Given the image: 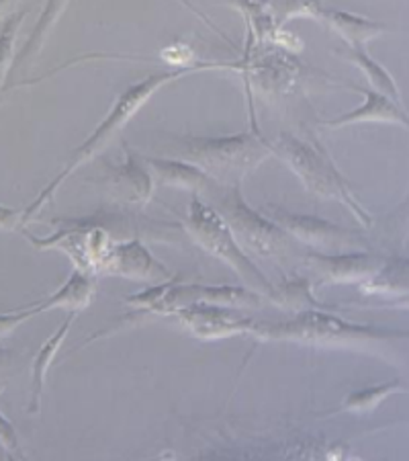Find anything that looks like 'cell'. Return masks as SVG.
<instances>
[{
	"label": "cell",
	"instance_id": "23",
	"mask_svg": "<svg viewBox=\"0 0 409 461\" xmlns=\"http://www.w3.org/2000/svg\"><path fill=\"white\" fill-rule=\"evenodd\" d=\"M277 25L282 27L293 19H322L325 6L319 0H269Z\"/></svg>",
	"mask_w": 409,
	"mask_h": 461
},
{
	"label": "cell",
	"instance_id": "18",
	"mask_svg": "<svg viewBox=\"0 0 409 461\" xmlns=\"http://www.w3.org/2000/svg\"><path fill=\"white\" fill-rule=\"evenodd\" d=\"M223 3L244 14L248 35L254 40V46L274 43V37H277L280 27L274 21L269 0H223Z\"/></svg>",
	"mask_w": 409,
	"mask_h": 461
},
{
	"label": "cell",
	"instance_id": "10",
	"mask_svg": "<svg viewBox=\"0 0 409 461\" xmlns=\"http://www.w3.org/2000/svg\"><path fill=\"white\" fill-rule=\"evenodd\" d=\"M305 263L322 279L319 284H356L373 277L385 260L369 252H336V255L309 252Z\"/></svg>",
	"mask_w": 409,
	"mask_h": 461
},
{
	"label": "cell",
	"instance_id": "14",
	"mask_svg": "<svg viewBox=\"0 0 409 461\" xmlns=\"http://www.w3.org/2000/svg\"><path fill=\"white\" fill-rule=\"evenodd\" d=\"M94 292H96V277L93 271H84V269H74L70 273V277L66 279V284L48 295L43 302H35L29 303V308L33 314H43V312L49 310H68L72 314L84 310L88 303L94 300Z\"/></svg>",
	"mask_w": 409,
	"mask_h": 461
},
{
	"label": "cell",
	"instance_id": "26",
	"mask_svg": "<svg viewBox=\"0 0 409 461\" xmlns=\"http://www.w3.org/2000/svg\"><path fill=\"white\" fill-rule=\"evenodd\" d=\"M14 5H17V0H0V23H3L9 14H13Z\"/></svg>",
	"mask_w": 409,
	"mask_h": 461
},
{
	"label": "cell",
	"instance_id": "15",
	"mask_svg": "<svg viewBox=\"0 0 409 461\" xmlns=\"http://www.w3.org/2000/svg\"><path fill=\"white\" fill-rule=\"evenodd\" d=\"M111 187H113L115 195L123 202L129 203H147L154 193V178L147 170L146 162L136 158L133 154H128V158L119 168H115L113 176H111Z\"/></svg>",
	"mask_w": 409,
	"mask_h": 461
},
{
	"label": "cell",
	"instance_id": "6",
	"mask_svg": "<svg viewBox=\"0 0 409 461\" xmlns=\"http://www.w3.org/2000/svg\"><path fill=\"white\" fill-rule=\"evenodd\" d=\"M211 205L218 210L232 228L236 240L248 255H256L262 258L282 260L287 257L289 234L282 230L277 221L264 218L262 213L252 210L245 203L240 185H218L209 195Z\"/></svg>",
	"mask_w": 409,
	"mask_h": 461
},
{
	"label": "cell",
	"instance_id": "17",
	"mask_svg": "<svg viewBox=\"0 0 409 461\" xmlns=\"http://www.w3.org/2000/svg\"><path fill=\"white\" fill-rule=\"evenodd\" d=\"M74 324V314L70 312L68 318L64 320L62 324L58 326L54 334L41 345L40 351L35 353L33 363H31V396H29V412L35 414L40 412L41 406V393H43V385H46V375L48 371L54 366L58 351L62 348L66 337L70 334V329Z\"/></svg>",
	"mask_w": 409,
	"mask_h": 461
},
{
	"label": "cell",
	"instance_id": "25",
	"mask_svg": "<svg viewBox=\"0 0 409 461\" xmlns=\"http://www.w3.org/2000/svg\"><path fill=\"white\" fill-rule=\"evenodd\" d=\"M19 226H23V220H21V212L0 203V232H9V230H14Z\"/></svg>",
	"mask_w": 409,
	"mask_h": 461
},
{
	"label": "cell",
	"instance_id": "7",
	"mask_svg": "<svg viewBox=\"0 0 409 461\" xmlns=\"http://www.w3.org/2000/svg\"><path fill=\"white\" fill-rule=\"evenodd\" d=\"M236 66L244 74L248 91L256 85L269 96L291 93L303 72L299 59L289 54L287 50L274 46V43L254 46V40L250 35L245 41V54Z\"/></svg>",
	"mask_w": 409,
	"mask_h": 461
},
{
	"label": "cell",
	"instance_id": "5",
	"mask_svg": "<svg viewBox=\"0 0 409 461\" xmlns=\"http://www.w3.org/2000/svg\"><path fill=\"white\" fill-rule=\"evenodd\" d=\"M184 228H187L189 236L197 247L209 252L211 257L219 258L221 263H226L229 269L237 273V277L245 285H250L260 295H269L272 300H277V287L260 271V267L254 265L248 252L240 247L226 218L209 202L200 199L195 193H192L189 202Z\"/></svg>",
	"mask_w": 409,
	"mask_h": 461
},
{
	"label": "cell",
	"instance_id": "19",
	"mask_svg": "<svg viewBox=\"0 0 409 461\" xmlns=\"http://www.w3.org/2000/svg\"><path fill=\"white\" fill-rule=\"evenodd\" d=\"M68 5H70V0H46V6H43L40 19H37L35 27L31 29V35H29L25 46L17 50L13 70L21 68V66H25L29 59H33L37 54H40L43 43H46V40L51 33V29H54L59 17L64 14V11L68 9Z\"/></svg>",
	"mask_w": 409,
	"mask_h": 461
},
{
	"label": "cell",
	"instance_id": "2",
	"mask_svg": "<svg viewBox=\"0 0 409 461\" xmlns=\"http://www.w3.org/2000/svg\"><path fill=\"white\" fill-rule=\"evenodd\" d=\"M252 337H256L258 340H287V343L314 347L364 348L405 339L407 334L377 329V326L354 324L322 310H301L295 316L277 320V322H258L256 320Z\"/></svg>",
	"mask_w": 409,
	"mask_h": 461
},
{
	"label": "cell",
	"instance_id": "22",
	"mask_svg": "<svg viewBox=\"0 0 409 461\" xmlns=\"http://www.w3.org/2000/svg\"><path fill=\"white\" fill-rule=\"evenodd\" d=\"M404 388L401 382H387L381 385H373V388H367V390H359V392H352L348 393L344 402H342L340 411L344 412H354V414H364V412H373L375 408L391 396V393H396L397 390Z\"/></svg>",
	"mask_w": 409,
	"mask_h": 461
},
{
	"label": "cell",
	"instance_id": "1",
	"mask_svg": "<svg viewBox=\"0 0 409 461\" xmlns=\"http://www.w3.org/2000/svg\"><path fill=\"white\" fill-rule=\"evenodd\" d=\"M215 66H219V64L181 66V68L170 70V72L152 74V77H147L144 80H139V83L125 88V91L115 99L113 107H111L107 117L102 119V122L96 125V130L91 133V136H88L84 142H82L76 150L72 152L70 158L66 160V165L62 167V170H59V173L51 178V181L46 185V189H43L40 195H37L33 202L29 203L27 210L21 213L23 224L31 220L35 213H40L43 210V205H48L51 199H54L58 189L62 187L66 178H68L74 170L80 168L84 162H88L91 158H94L96 154L105 150L111 140H113L119 131H123V128L131 122L133 115H136L138 111L144 107L146 103L150 101L162 86H166L168 83H174V80L187 77V74L199 72V70H209V68H215Z\"/></svg>",
	"mask_w": 409,
	"mask_h": 461
},
{
	"label": "cell",
	"instance_id": "24",
	"mask_svg": "<svg viewBox=\"0 0 409 461\" xmlns=\"http://www.w3.org/2000/svg\"><path fill=\"white\" fill-rule=\"evenodd\" d=\"M35 314L29 308H19V310H11V312H0V340L9 337L14 330L19 329L21 324L27 322L29 318H33Z\"/></svg>",
	"mask_w": 409,
	"mask_h": 461
},
{
	"label": "cell",
	"instance_id": "8",
	"mask_svg": "<svg viewBox=\"0 0 409 461\" xmlns=\"http://www.w3.org/2000/svg\"><path fill=\"white\" fill-rule=\"evenodd\" d=\"M94 273L123 277L138 284H164L174 277L166 265L156 258L139 238L128 242H109L94 263Z\"/></svg>",
	"mask_w": 409,
	"mask_h": 461
},
{
	"label": "cell",
	"instance_id": "20",
	"mask_svg": "<svg viewBox=\"0 0 409 461\" xmlns=\"http://www.w3.org/2000/svg\"><path fill=\"white\" fill-rule=\"evenodd\" d=\"M342 58L348 59L352 66H356L362 74L364 78L369 80V85L373 91L383 93L389 96L393 101H401V91L396 83V78L391 77V72L377 62V59L367 54L364 48H348L346 51H342Z\"/></svg>",
	"mask_w": 409,
	"mask_h": 461
},
{
	"label": "cell",
	"instance_id": "13",
	"mask_svg": "<svg viewBox=\"0 0 409 461\" xmlns=\"http://www.w3.org/2000/svg\"><path fill=\"white\" fill-rule=\"evenodd\" d=\"M147 170L156 185H166V187L187 189L199 197H207L218 187L213 178L203 173L199 167L191 165L181 158H144Z\"/></svg>",
	"mask_w": 409,
	"mask_h": 461
},
{
	"label": "cell",
	"instance_id": "12",
	"mask_svg": "<svg viewBox=\"0 0 409 461\" xmlns=\"http://www.w3.org/2000/svg\"><path fill=\"white\" fill-rule=\"evenodd\" d=\"M354 91L364 96L362 105L348 111V113L338 115L336 119H327V122H324L325 128L340 130L354 123H393L407 128V113L401 109L397 101L389 99L383 93L373 91V88L354 86Z\"/></svg>",
	"mask_w": 409,
	"mask_h": 461
},
{
	"label": "cell",
	"instance_id": "16",
	"mask_svg": "<svg viewBox=\"0 0 409 461\" xmlns=\"http://www.w3.org/2000/svg\"><path fill=\"white\" fill-rule=\"evenodd\" d=\"M319 21H324L330 32L342 37L348 43V48H367L369 41L377 40V37H381L387 32L385 23L346 11L324 9Z\"/></svg>",
	"mask_w": 409,
	"mask_h": 461
},
{
	"label": "cell",
	"instance_id": "4",
	"mask_svg": "<svg viewBox=\"0 0 409 461\" xmlns=\"http://www.w3.org/2000/svg\"><path fill=\"white\" fill-rule=\"evenodd\" d=\"M271 150L299 176L303 187L309 193H314L316 197L333 199V202L346 205L364 228L373 224L369 212L359 203L351 185L342 176L338 167L333 165L330 154L324 150L322 144L316 142V140L307 142V140L297 138L295 133L282 131L271 144Z\"/></svg>",
	"mask_w": 409,
	"mask_h": 461
},
{
	"label": "cell",
	"instance_id": "3",
	"mask_svg": "<svg viewBox=\"0 0 409 461\" xmlns=\"http://www.w3.org/2000/svg\"><path fill=\"white\" fill-rule=\"evenodd\" d=\"M272 154L271 144L258 131H242L237 136L200 138L182 136L173 140L174 158L187 160L209 175L218 185H240L260 162Z\"/></svg>",
	"mask_w": 409,
	"mask_h": 461
},
{
	"label": "cell",
	"instance_id": "21",
	"mask_svg": "<svg viewBox=\"0 0 409 461\" xmlns=\"http://www.w3.org/2000/svg\"><path fill=\"white\" fill-rule=\"evenodd\" d=\"M25 17L27 11L13 13L0 25V91H3L4 80L13 70L14 56H17V37Z\"/></svg>",
	"mask_w": 409,
	"mask_h": 461
},
{
	"label": "cell",
	"instance_id": "11",
	"mask_svg": "<svg viewBox=\"0 0 409 461\" xmlns=\"http://www.w3.org/2000/svg\"><path fill=\"white\" fill-rule=\"evenodd\" d=\"M272 212V221H277L289 236H295L297 240H301L311 249H346L356 242V238L351 232H346L344 228L316 218V215L291 213L285 210H274V207Z\"/></svg>",
	"mask_w": 409,
	"mask_h": 461
},
{
	"label": "cell",
	"instance_id": "9",
	"mask_svg": "<svg viewBox=\"0 0 409 461\" xmlns=\"http://www.w3.org/2000/svg\"><path fill=\"white\" fill-rule=\"evenodd\" d=\"M174 316L191 334L203 340L252 334V329L256 326L254 318L240 314L236 308L213 306V303H191L178 308Z\"/></svg>",
	"mask_w": 409,
	"mask_h": 461
}]
</instances>
